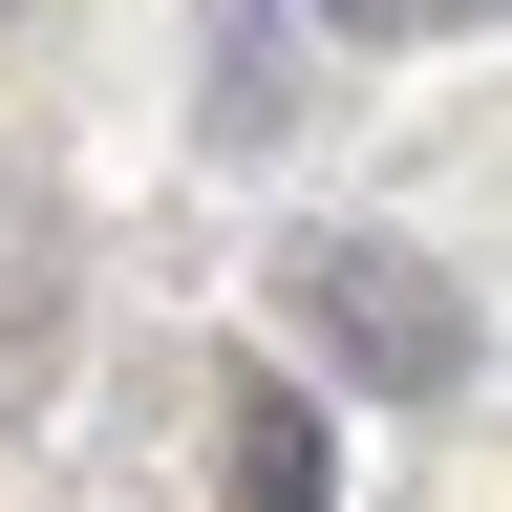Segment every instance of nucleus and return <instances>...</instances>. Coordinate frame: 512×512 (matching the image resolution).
Returning a JSON list of instances; mask_svg holds the SVG:
<instances>
[{
  "label": "nucleus",
  "mask_w": 512,
  "mask_h": 512,
  "mask_svg": "<svg viewBox=\"0 0 512 512\" xmlns=\"http://www.w3.org/2000/svg\"><path fill=\"white\" fill-rule=\"evenodd\" d=\"M278 320L342 406H448L470 384V299L427 235H278Z\"/></svg>",
  "instance_id": "nucleus-1"
},
{
  "label": "nucleus",
  "mask_w": 512,
  "mask_h": 512,
  "mask_svg": "<svg viewBox=\"0 0 512 512\" xmlns=\"http://www.w3.org/2000/svg\"><path fill=\"white\" fill-rule=\"evenodd\" d=\"M214 512H342V406L299 363H235V448H214Z\"/></svg>",
  "instance_id": "nucleus-2"
},
{
  "label": "nucleus",
  "mask_w": 512,
  "mask_h": 512,
  "mask_svg": "<svg viewBox=\"0 0 512 512\" xmlns=\"http://www.w3.org/2000/svg\"><path fill=\"white\" fill-rule=\"evenodd\" d=\"M214 150H278V0H214Z\"/></svg>",
  "instance_id": "nucleus-3"
},
{
  "label": "nucleus",
  "mask_w": 512,
  "mask_h": 512,
  "mask_svg": "<svg viewBox=\"0 0 512 512\" xmlns=\"http://www.w3.org/2000/svg\"><path fill=\"white\" fill-rule=\"evenodd\" d=\"M406 22H491V0H320V43H406Z\"/></svg>",
  "instance_id": "nucleus-4"
}]
</instances>
